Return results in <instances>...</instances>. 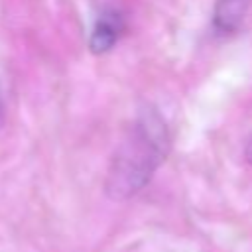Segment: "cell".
<instances>
[{
  "instance_id": "1",
  "label": "cell",
  "mask_w": 252,
  "mask_h": 252,
  "mask_svg": "<svg viewBox=\"0 0 252 252\" xmlns=\"http://www.w3.org/2000/svg\"><path fill=\"white\" fill-rule=\"evenodd\" d=\"M171 152L167 120L152 102H144L114 150L104 177V195L122 203L136 197L154 179Z\"/></svg>"
},
{
  "instance_id": "2",
  "label": "cell",
  "mask_w": 252,
  "mask_h": 252,
  "mask_svg": "<svg viewBox=\"0 0 252 252\" xmlns=\"http://www.w3.org/2000/svg\"><path fill=\"white\" fill-rule=\"evenodd\" d=\"M124 32V16L116 8H106L98 14L91 37H89V49L93 55H104L108 53L116 41L120 39Z\"/></svg>"
},
{
  "instance_id": "3",
  "label": "cell",
  "mask_w": 252,
  "mask_h": 252,
  "mask_svg": "<svg viewBox=\"0 0 252 252\" xmlns=\"http://www.w3.org/2000/svg\"><path fill=\"white\" fill-rule=\"evenodd\" d=\"M250 0H215L213 6V32L217 35L236 33L248 14Z\"/></svg>"
},
{
  "instance_id": "4",
  "label": "cell",
  "mask_w": 252,
  "mask_h": 252,
  "mask_svg": "<svg viewBox=\"0 0 252 252\" xmlns=\"http://www.w3.org/2000/svg\"><path fill=\"white\" fill-rule=\"evenodd\" d=\"M244 161L248 165H252V136L248 138V142L244 144Z\"/></svg>"
},
{
  "instance_id": "5",
  "label": "cell",
  "mask_w": 252,
  "mask_h": 252,
  "mask_svg": "<svg viewBox=\"0 0 252 252\" xmlns=\"http://www.w3.org/2000/svg\"><path fill=\"white\" fill-rule=\"evenodd\" d=\"M4 122V104H2V98H0V126Z\"/></svg>"
}]
</instances>
